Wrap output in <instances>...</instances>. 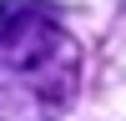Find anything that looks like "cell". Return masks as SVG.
I'll list each match as a JSON object with an SVG mask.
<instances>
[{"mask_svg":"<svg viewBox=\"0 0 126 121\" xmlns=\"http://www.w3.org/2000/svg\"><path fill=\"white\" fill-rule=\"evenodd\" d=\"M81 45L46 0H0V121H46L76 101Z\"/></svg>","mask_w":126,"mask_h":121,"instance_id":"cell-1","label":"cell"}]
</instances>
